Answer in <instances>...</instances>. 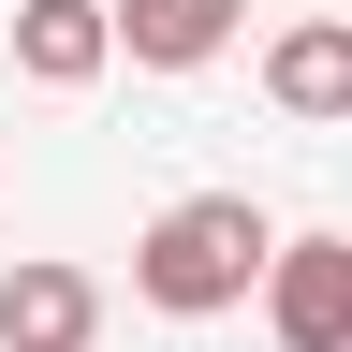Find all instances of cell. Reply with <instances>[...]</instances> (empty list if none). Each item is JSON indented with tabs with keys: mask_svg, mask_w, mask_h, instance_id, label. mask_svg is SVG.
Returning a JSON list of instances; mask_svg holds the SVG:
<instances>
[{
	"mask_svg": "<svg viewBox=\"0 0 352 352\" xmlns=\"http://www.w3.org/2000/svg\"><path fill=\"white\" fill-rule=\"evenodd\" d=\"M279 279V220L250 191H176L147 235H132V294L162 308V323H220V308H250Z\"/></svg>",
	"mask_w": 352,
	"mask_h": 352,
	"instance_id": "obj_1",
	"label": "cell"
},
{
	"mask_svg": "<svg viewBox=\"0 0 352 352\" xmlns=\"http://www.w3.org/2000/svg\"><path fill=\"white\" fill-rule=\"evenodd\" d=\"M264 338H279V352H352V235H279Z\"/></svg>",
	"mask_w": 352,
	"mask_h": 352,
	"instance_id": "obj_2",
	"label": "cell"
},
{
	"mask_svg": "<svg viewBox=\"0 0 352 352\" xmlns=\"http://www.w3.org/2000/svg\"><path fill=\"white\" fill-rule=\"evenodd\" d=\"M103 338V279L59 250H30V264H0V352H88Z\"/></svg>",
	"mask_w": 352,
	"mask_h": 352,
	"instance_id": "obj_3",
	"label": "cell"
},
{
	"mask_svg": "<svg viewBox=\"0 0 352 352\" xmlns=\"http://www.w3.org/2000/svg\"><path fill=\"white\" fill-rule=\"evenodd\" d=\"M264 103H279L294 132H338L352 118V15H294L279 44H264Z\"/></svg>",
	"mask_w": 352,
	"mask_h": 352,
	"instance_id": "obj_4",
	"label": "cell"
},
{
	"mask_svg": "<svg viewBox=\"0 0 352 352\" xmlns=\"http://www.w3.org/2000/svg\"><path fill=\"white\" fill-rule=\"evenodd\" d=\"M15 74L30 88H103L118 74V0H30L15 15Z\"/></svg>",
	"mask_w": 352,
	"mask_h": 352,
	"instance_id": "obj_5",
	"label": "cell"
},
{
	"mask_svg": "<svg viewBox=\"0 0 352 352\" xmlns=\"http://www.w3.org/2000/svg\"><path fill=\"white\" fill-rule=\"evenodd\" d=\"M250 30V0H118V59L132 74H206Z\"/></svg>",
	"mask_w": 352,
	"mask_h": 352,
	"instance_id": "obj_6",
	"label": "cell"
},
{
	"mask_svg": "<svg viewBox=\"0 0 352 352\" xmlns=\"http://www.w3.org/2000/svg\"><path fill=\"white\" fill-rule=\"evenodd\" d=\"M15 15H30V0H15Z\"/></svg>",
	"mask_w": 352,
	"mask_h": 352,
	"instance_id": "obj_7",
	"label": "cell"
}]
</instances>
